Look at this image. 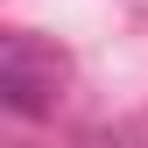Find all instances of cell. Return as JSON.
Instances as JSON below:
<instances>
[{
    "label": "cell",
    "instance_id": "cell-1",
    "mask_svg": "<svg viewBox=\"0 0 148 148\" xmlns=\"http://www.w3.org/2000/svg\"><path fill=\"white\" fill-rule=\"evenodd\" d=\"M57 85H64V57L57 49H42L35 35H7V49H0V99L14 113H42Z\"/></svg>",
    "mask_w": 148,
    "mask_h": 148
}]
</instances>
